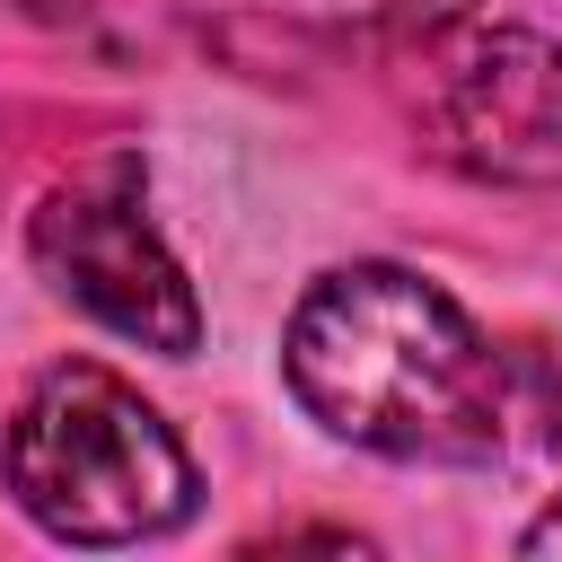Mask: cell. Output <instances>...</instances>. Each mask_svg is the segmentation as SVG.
<instances>
[{
    "mask_svg": "<svg viewBox=\"0 0 562 562\" xmlns=\"http://www.w3.org/2000/svg\"><path fill=\"white\" fill-rule=\"evenodd\" d=\"M281 369L334 439L404 465H492L518 439L509 360L448 290L395 263L325 272L290 316Z\"/></svg>",
    "mask_w": 562,
    "mask_h": 562,
    "instance_id": "cell-1",
    "label": "cell"
},
{
    "mask_svg": "<svg viewBox=\"0 0 562 562\" xmlns=\"http://www.w3.org/2000/svg\"><path fill=\"white\" fill-rule=\"evenodd\" d=\"M9 492L61 544H140L193 518V457L97 360H53L9 413Z\"/></svg>",
    "mask_w": 562,
    "mask_h": 562,
    "instance_id": "cell-2",
    "label": "cell"
},
{
    "mask_svg": "<svg viewBox=\"0 0 562 562\" xmlns=\"http://www.w3.org/2000/svg\"><path fill=\"white\" fill-rule=\"evenodd\" d=\"M26 246H35V272L70 307L114 325L123 342H149V351H176V360L202 342V299H193L184 263L158 246V228L140 220V167L132 158H105L97 176L61 184L35 211Z\"/></svg>",
    "mask_w": 562,
    "mask_h": 562,
    "instance_id": "cell-3",
    "label": "cell"
},
{
    "mask_svg": "<svg viewBox=\"0 0 562 562\" xmlns=\"http://www.w3.org/2000/svg\"><path fill=\"white\" fill-rule=\"evenodd\" d=\"M439 140L492 184H562V44L527 26L465 35L430 88Z\"/></svg>",
    "mask_w": 562,
    "mask_h": 562,
    "instance_id": "cell-4",
    "label": "cell"
},
{
    "mask_svg": "<svg viewBox=\"0 0 562 562\" xmlns=\"http://www.w3.org/2000/svg\"><path fill=\"white\" fill-rule=\"evenodd\" d=\"M386 35H413V44H439V35H457L465 18H474V0H360Z\"/></svg>",
    "mask_w": 562,
    "mask_h": 562,
    "instance_id": "cell-5",
    "label": "cell"
},
{
    "mask_svg": "<svg viewBox=\"0 0 562 562\" xmlns=\"http://www.w3.org/2000/svg\"><path fill=\"white\" fill-rule=\"evenodd\" d=\"M518 544H527V553H562V501H553V509H544V518H536Z\"/></svg>",
    "mask_w": 562,
    "mask_h": 562,
    "instance_id": "cell-6",
    "label": "cell"
}]
</instances>
